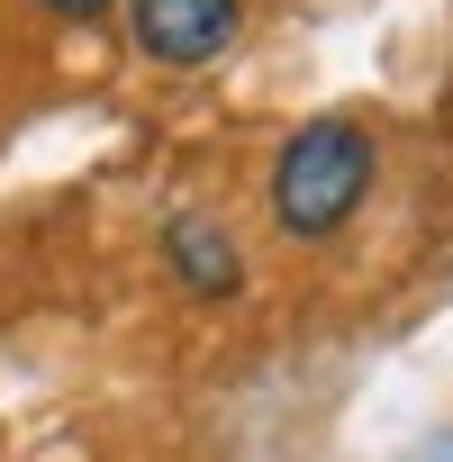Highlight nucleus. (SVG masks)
I'll return each instance as SVG.
<instances>
[{"instance_id": "f257e3e1", "label": "nucleus", "mask_w": 453, "mask_h": 462, "mask_svg": "<svg viewBox=\"0 0 453 462\" xmlns=\"http://www.w3.org/2000/svg\"><path fill=\"white\" fill-rule=\"evenodd\" d=\"M372 172H381L372 127H354V118H309V127H291L282 154H273V181H263L273 226H282L291 245H327L336 226L363 208Z\"/></svg>"}, {"instance_id": "f03ea898", "label": "nucleus", "mask_w": 453, "mask_h": 462, "mask_svg": "<svg viewBox=\"0 0 453 462\" xmlns=\"http://www.w3.org/2000/svg\"><path fill=\"white\" fill-rule=\"evenodd\" d=\"M127 37L145 64H208L236 37V0H127Z\"/></svg>"}, {"instance_id": "7ed1b4c3", "label": "nucleus", "mask_w": 453, "mask_h": 462, "mask_svg": "<svg viewBox=\"0 0 453 462\" xmlns=\"http://www.w3.org/2000/svg\"><path fill=\"white\" fill-rule=\"evenodd\" d=\"M163 263H172V282L190 300H236L245 291V254H236V236H226L208 208H181L163 226Z\"/></svg>"}, {"instance_id": "20e7f679", "label": "nucleus", "mask_w": 453, "mask_h": 462, "mask_svg": "<svg viewBox=\"0 0 453 462\" xmlns=\"http://www.w3.org/2000/svg\"><path fill=\"white\" fill-rule=\"evenodd\" d=\"M399 462H453V426H444V435H417Z\"/></svg>"}, {"instance_id": "39448f33", "label": "nucleus", "mask_w": 453, "mask_h": 462, "mask_svg": "<svg viewBox=\"0 0 453 462\" xmlns=\"http://www.w3.org/2000/svg\"><path fill=\"white\" fill-rule=\"evenodd\" d=\"M46 19H100V10H118V0H37Z\"/></svg>"}]
</instances>
